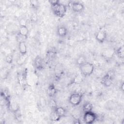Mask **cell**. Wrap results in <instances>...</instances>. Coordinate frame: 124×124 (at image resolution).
<instances>
[{
  "label": "cell",
  "mask_w": 124,
  "mask_h": 124,
  "mask_svg": "<svg viewBox=\"0 0 124 124\" xmlns=\"http://www.w3.org/2000/svg\"><path fill=\"white\" fill-rule=\"evenodd\" d=\"M51 8L54 14L60 17H63L67 11L66 6L61 3L59 0H58L56 3L51 4Z\"/></svg>",
  "instance_id": "1"
},
{
  "label": "cell",
  "mask_w": 124,
  "mask_h": 124,
  "mask_svg": "<svg viewBox=\"0 0 124 124\" xmlns=\"http://www.w3.org/2000/svg\"><path fill=\"white\" fill-rule=\"evenodd\" d=\"M81 74L85 77L92 75L94 71V67L93 63L89 62H86L84 64L79 66Z\"/></svg>",
  "instance_id": "2"
},
{
  "label": "cell",
  "mask_w": 124,
  "mask_h": 124,
  "mask_svg": "<svg viewBox=\"0 0 124 124\" xmlns=\"http://www.w3.org/2000/svg\"><path fill=\"white\" fill-rule=\"evenodd\" d=\"M82 99L81 93L75 92L71 94L69 98V102L74 106H77L81 103Z\"/></svg>",
  "instance_id": "3"
},
{
  "label": "cell",
  "mask_w": 124,
  "mask_h": 124,
  "mask_svg": "<svg viewBox=\"0 0 124 124\" xmlns=\"http://www.w3.org/2000/svg\"><path fill=\"white\" fill-rule=\"evenodd\" d=\"M83 119L85 123L92 124L97 120V115L92 111L84 112Z\"/></svg>",
  "instance_id": "4"
},
{
  "label": "cell",
  "mask_w": 124,
  "mask_h": 124,
  "mask_svg": "<svg viewBox=\"0 0 124 124\" xmlns=\"http://www.w3.org/2000/svg\"><path fill=\"white\" fill-rule=\"evenodd\" d=\"M71 7L72 10L77 13H79L82 12L84 8V5L82 3L78 1H74L72 3Z\"/></svg>",
  "instance_id": "5"
},
{
  "label": "cell",
  "mask_w": 124,
  "mask_h": 124,
  "mask_svg": "<svg viewBox=\"0 0 124 124\" xmlns=\"http://www.w3.org/2000/svg\"><path fill=\"white\" fill-rule=\"evenodd\" d=\"M107 38L106 32L104 31H98L95 35L96 40L100 43H103Z\"/></svg>",
  "instance_id": "6"
},
{
  "label": "cell",
  "mask_w": 124,
  "mask_h": 124,
  "mask_svg": "<svg viewBox=\"0 0 124 124\" xmlns=\"http://www.w3.org/2000/svg\"><path fill=\"white\" fill-rule=\"evenodd\" d=\"M101 83L104 86L109 87L111 85L112 83V78L107 74L102 78Z\"/></svg>",
  "instance_id": "7"
},
{
  "label": "cell",
  "mask_w": 124,
  "mask_h": 124,
  "mask_svg": "<svg viewBox=\"0 0 124 124\" xmlns=\"http://www.w3.org/2000/svg\"><path fill=\"white\" fill-rule=\"evenodd\" d=\"M82 111L80 108H76L73 109L71 112V115L75 120H79L80 118L82 115Z\"/></svg>",
  "instance_id": "8"
},
{
  "label": "cell",
  "mask_w": 124,
  "mask_h": 124,
  "mask_svg": "<svg viewBox=\"0 0 124 124\" xmlns=\"http://www.w3.org/2000/svg\"><path fill=\"white\" fill-rule=\"evenodd\" d=\"M57 32L59 36L61 37H64L67 34L68 30L65 27L61 26L58 28Z\"/></svg>",
  "instance_id": "9"
},
{
  "label": "cell",
  "mask_w": 124,
  "mask_h": 124,
  "mask_svg": "<svg viewBox=\"0 0 124 124\" xmlns=\"http://www.w3.org/2000/svg\"><path fill=\"white\" fill-rule=\"evenodd\" d=\"M28 58L27 54H20L17 58L16 62L19 66L23 65L26 62Z\"/></svg>",
  "instance_id": "10"
},
{
  "label": "cell",
  "mask_w": 124,
  "mask_h": 124,
  "mask_svg": "<svg viewBox=\"0 0 124 124\" xmlns=\"http://www.w3.org/2000/svg\"><path fill=\"white\" fill-rule=\"evenodd\" d=\"M18 49L20 54H27V46L25 42L18 43Z\"/></svg>",
  "instance_id": "11"
},
{
  "label": "cell",
  "mask_w": 124,
  "mask_h": 124,
  "mask_svg": "<svg viewBox=\"0 0 124 124\" xmlns=\"http://www.w3.org/2000/svg\"><path fill=\"white\" fill-rule=\"evenodd\" d=\"M57 90L56 87L54 86L53 85H50L48 87L47 90V93L48 95L51 97H54L55 94L57 93Z\"/></svg>",
  "instance_id": "12"
},
{
  "label": "cell",
  "mask_w": 124,
  "mask_h": 124,
  "mask_svg": "<svg viewBox=\"0 0 124 124\" xmlns=\"http://www.w3.org/2000/svg\"><path fill=\"white\" fill-rule=\"evenodd\" d=\"M19 27H18L16 25L14 24H9L7 26V31L11 33H18Z\"/></svg>",
  "instance_id": "13"
},
{
  "label": "cell",
  "mask_w": 124,
  "mask_h": 124,
  "mask_svg": "<svg viewBox=\"0 0 124 124\" xmlns=\"http://www.w3.org/2000/svg\"><path fill=\"white\" fill-rule=\"evenodd\" d=\"M29 33V30L27 26H19L18 34L28 37Z\"/></svg>",
  "instance_id": "14"
},
{
  "label": "cell",
  "mask_w": 124,
  "mask_h": 124,
  "mask_svg": "<svg viewBox=\"0 0 124 124\" xmlns=\"http://www.w3.org/2000/svg\"><path fill=\"white\" fill-rule=\"evenodd\" d=\"M54 111L61 118L65 116L66 113V111L65 108L61 107H57L54 109Z\"/></svg>",
  "instance_id": "15"
},
{
  "label": "cell",
  "mask_w": 124,
  "mask_h": 124,
  "mask_svg": "<svg viewBox=\"0 0 124 124\" xmlns=\"http://www.w3.org/2000/svg\"><path fill=\"white\" fill-rule=\"evenodd\" d=\"M93 108V105L90 102H86L85 103L82 107V110L84 112L87 111H92Z\"/></svg>",
  "instance_id": "16"
},
{
  "label": "cell",
  "mask_w": 124,
  "mask_h": 124,
  "mask_svg": "<svg viewBox=\"0 0 124 124\" xmlns=\"http://www.w3.org/2000/svg\"><path fill=\"white\" fill-rule=\"evenodd\" d=\"M86 62V57L82 55L79 56L76 60V63L78 65H79V66L84 64Z\"/></svg>",
  "instance_id": "17"
},
{
  "label": "cell",
  "mask_w": 124,
  "mask_h": 124,
  "mask_svg": "<svg viewBox=\"0 0 124 124\" xmlns=\"http://www.w3.org/2000/svg\"><path fill=\"white\" fill-rule=\"evenodd\" d=\"M34 65L35 67L39 69L42 68V65H43L42 60L40 57L38 56L35 58L34 60Z\"/></svg>",
  "instance_id": "18"
},
{
  "label": "cell",
  "mask_w": 124,
  "mask_h": 124,
  "mask_svg": "<svg viewBox=\"0 0 124 124\" xmlns=\"http://www.w3.org/2000/svg\"><path fill=\"white\" fill-rule=\"evenodd\" d=\"M9 108L12 111L16 112L18 110L19 107L16 102L12 101L9 103Z\"/></svg>",
  "instance_id": "19"
},
{
  "label": "cell",
  "mask_w": 124,
  "mask_h": 124,
  "mask_svg": "<svg viewBox=\"0 0 124 124\" xmlns=\"http://www.w3.org/2000/svg\"><path fill=\"white\" fill-rule=\"evenodd\" d=\"M27 36H25L20 34H19L18 33H17L16 36V41H17L18 43H20V42H25L26 39H27Z\"/></svg>",
  "instance_id": "20"
},
{
  "label": "cell",
  "mask_w": 124,
  "mask_h": 124,
  "mask_svg": "<svg viewBox=\"0 0 124 124\" xmlns=\"http://www.w3.org/2000/svg\"><path fill=\"white\" fill-rule=\"evenodd\" d=\"M117 54L120 58L123 59L124 57V48L123 46H121L117 49Z\"/></svg>",
  "instance_id": "21"
},
{
  "label": "cell",
  "mask_w": 124,
  "mask_h": 124,
  "mask_svg": "<svg viewBox=\"0 0 124 124\" xmlns=\"http://www.w3.org/2000/svg\"><path fill=\"white\" fill-rule=\"evenodd\" d=\"M61 118V117H60L55 111L53 112L50 116V119L51 120V121H54V122L59 121Z\"/></svg>",
  "instance_id": "22"
},
{
  "label": "cell",
  "mask_w": 124,
  "mask_h": 124,
  "mask_svg": "<svg viewBox=\"0 0 124 124\" xmlns=\"http://www.w3.org/2000/svg\"><path fill=\"white\" fill-rule=\"evenodd\" d=\"M27 20L26 18H22L20 19L19 21V26H27Z\"/></svg>",
  "instance_id": "23"
},
{
  "label": "cell",
  "mask_w": 124,
  "mask_h": 124,
  "mask_svg": "<svg viewBox=\"0 0 124 124\" xmlns=\"http://www.w3.org/2000/svg\"><path fill=\"white\" fill-rule=\"evenodd\" d=\"M5 60L8 63H11L13 62V55L12 54H8L6 56L5 58Z\"/></svg>",
  "instance_id": "24"
},
{
  "label": "cell",
  "mask_w": 124,
  "mask_h": 124,
  "mask_svg": "<svg viewBox=\"0 0 124 124\" xmlns=\"http://www.w3.org/2000/svg\"><path fill=\"white\" fill-rule=\"evenodd\" d=\"M50 107L53 108V109H55L58 106L57 105V103L56 102V101L54 99H51L50 101Z\"/></svg>",
  "instance_id": "25"
},
{
  "label": "cell",
  "mask_w": 124,
  "mask_h": 124,
  "mask_svg": "<svg viewBox=\"0 0 124 124\" xmlns=\"http://www.w3.org/2000/svg\"><path fill=\"white\" fill-rule=\"evenodd\" d=\"M30 3L32 7L33 8H37L38 6L39 2L37 0H31Z\"/></svg>",
  "instance_id": "26"
},
{
  "label": "cell",
  "mask_w": 124,
  "mask_h": 124,
  "mask_svg": "<svg viewBox=\"0 0 124 124\" xmlns=\"http://www.w3.org/2000/svg\"><path fill=\"white\" fill-rule=\"evenodd\" d=\"M31 19L33 22H36L38 19L37 15L36 13H33L31 16Z\"/></svg>",
  "instance_id": "27"
},
{
  "label": "cell",
  "mask_w": 124,
  "mask_h": 124,
  "mask_svg": "<svg viewBox=\"0 0 124 124\" xmlns=\"http://www.w3.org/2000/svg\"><path fill=\"white\" fill-rule=\"evenodd\" d=\"M121 87H122V91H124V88H123V87H124V83H123L121 85Z\"/></svg>",
  "instance_id": "28"
}]
</instances>
